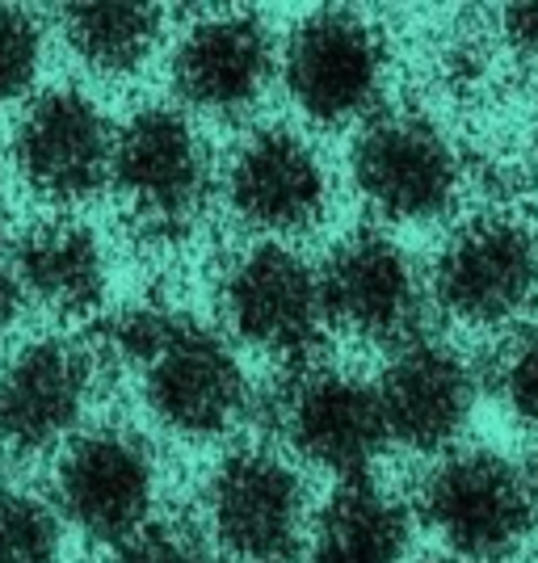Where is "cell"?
I'll use <instances>...</instances> for the list:
<instances>
[{
  "instance_id": "cell-5",
  "label": "cell",
  "mask_w": 538,
  "mask_h": 563,
  "mask_svg": "<svg viewBox=\"0 0 538 563\" xmlns=\"http://www.w3.org/2000/svg\"><path fill=\"white\" fill-rule=\"evenodd\" d=\"M270 417L304 463L337 479L371 475L378 454L392 446L375 383L325 362H304L282 378Z\"/></svg>"
},
{
  "instance_id": "cell-19",
  "label": "cell",
  "mask_w": 538,
  "mask_h": 563,
  "mask_svg": "<svg viewBox=\"0 0 538 563\" xmlns=\"http://www.w3.org/2000/svg\"><path fill=\"white\" fill-rule=\"evenodd\" d=\"M72 55L97 76H131L161 43V9L152 4H68L59 13Z\"/></svg>"
},
{
  "instance_id": "cell-27",
  "label": "cell",
  "mask_w": 538,
  "mask_h": 563,
  "mask_svg": "<svg viewBox=\"0 0 538 563\" xmlns=\"http://www.w3.org/2000/svg\"><path fill=\"white\" fill-rule=\"evenodd\" d=\"M425 563H468V560H459V555H433V560H425Z\"/></svg>"
},
{
  "instance_id": "cell-1",
  "label": "cell",
  "mask_w": 538,
  "mask_h": 563,
  "mask_svg": "<svg viewBox=\"0 0 538 563\" xmlns=\"http://www.w3.org/2000/svg\"><path fill=\"white\" fill-rule=\"evenodd\" d=\"M101 362L140 375L147 412L182 438H223L249 417L253 387L232 341L173 307H131L101 332Z\"/></svg>"
},
{
  "instance_id": "cell-23",
  "label": "cell",
  "mask_w": 538,
  "mask_h": 563,
  "mask_svg": "<svg viewBox=\"0 0 538 563\" xmlns=\"http://www.w3.org/2000/svg\"><path fill=\"white\" fill-rule=\"evenodd\" d=\"M43 64V30L34 13L18 4H0V101L30 93Z\"/></svg>"
},
{
  "instance_id": "cell-15",
  "label": "cell",
  "mask_w": 538,
  "mask_h": 563,
  "mask_svg": "<svg viewBox=\"0 0 538 563\" xmlns=\"http://www.w3.org/2000/svg\"><path fill=\"white\" fill-rule=\"evenodd\" d=\"M232 211L265 235L316 228L328 211V168L290 126H261L240 143L223 173Z\"/></svg>"
},
{
  "instance_id": "cell-18",
  "label": "cell",
  "mask_w": 538,
  "mask_h": 563,
  "mask_svg": "<svg viewBox=\"0 0 538 563\" xmlns=\"http://www.w3.org/2000/svg\"><path fill=\"white\" fill-rule=\"evenodd\" d=\"M413 551V509L371 475L341 479L307 521V563H404Z\"/></svg>"
},
{
  "instance_id": "cell-4",
  "label": "cell",
  "mask_w": 538,
  "mask_h": 563,
  "mask_svg": "<svg viewBox=\"0 0 538 563\" xmlns=\"http://www.w3.org/2000/svg\"><path fill=\"white\" fill-rule=\"evenodd\" d=\"M350 177L366 207L383 219L433 223L459 202L463 165L433 118L383 110L366 118L353 140Z\"/></svg>"
},
{
  "instance_id": "cell-24",
  "label": "cell",
  "mask_w": 538,
  "mask_h": 563,
  "mask_svg": "<svg viewBox=\"0 0 538 563\" xmlns=\"http://www.w3.org/2000/svg\"><path fill=\"white\" fill-rule=\"evenodd\" d=\"M501 38L526 64H538V0H530V4H505L501 9Z\"/></svg>"
},
{
  "instance_id": "cell-25",
  "label": "cell",
  "mask_w": 538,
  "mask_h": 563,
  "mask_svg": "<svg viewBox=\"0 0 538 563\" xmlns=\"http://www.w3.org/2000/svg\"><path fill=\"white\" fill-rule=\"evenodd\" d=\"M18 311H22V286H18V278H13L9 261H0V336L13 329Z\"/></svg>"
},
{
  "instance_id": "cell-16",
  "label": "cell",
  "mask_w": 538,
  "mask_h": 563,
  "mask_svg": "<svg viewBox=\"0 0 538 563\" xmlns=\"http://www.w3.org/2000/svg\"><path fill=\"white\" fill-rule=\"evenodd\" d=\"M274 64L278 47L257 13H215L173 47V89L189 110L235 118L261 101Z\"/></svg>"
},
{
  "instance_id": "cell-20",
  "label": "cell",
  "mask_w": 538,
  "mask_h": 563,
  "mask_svg": "<svg viewBox=\"0 0 538 563\" xmlns=\"http://www.w3.org/2000/svg\"><path fill=\"white\" fill-rule=\"evenodd\" d=\"M64 517L47 496L0 484V563H59Z\"/></svg>"
},
{
  "instance_id": "cell-2",
  "label": "cell",
  "mask_w": 538,
  "mask_h": 563,
  "mask_svg": "<svg viewBox=\"0 0 538 563\" xmlns=\"http://www.w3.org/2000/svg\"><path fill=\"white\" fill-rule=\"evenodd\" d=\"M429 299L468 329H509L538 307V228L509 211L475 214L442 240Z\"/></svg>"
},
{
  "instance_id": "cell-21",
  "label": "cell",
  "mask_w": 538,
  "mask_h": 563,
  "mask_svg": "<svg viewBox=\"0 0 538 563\" xmlns=\"http://www.w3.org/2000/svg\"><path fill=\"white\" fill-rule=\"evenodd\" d=\"M488 387L514 421L538 433V324H521L501 341L492 353Z\"/></svg>"
},
{
  "instance_id": "cell-10",
  "label": "cell",
  "mask_w": 538,
  "mask_h": 563,
  "mask_svg": "<svg viewBox=\"0 0 538 563\" xmlns=\"http://www.w3.org/2000/svg\"><path fill=\"white\" fill-rule=\"evenodd\" d=\"M101 353L72 336L25 341L0 362V454L34 459L68 446L94 404Z\"/></svg>"
},
{
  "instance_id": "cell-22",
  "label": "cell",
  "mask_w": 538,
  "mask_h": 563,
  "mask_svg": "<svg viewBox=\"0 0 538 563\" xmlns=\"http://www.w3.org/2000/svg\"><path fill=\"white\" fill-rule=\"evenodd\" d=\"M114 563H223V555L215 551V542L198 526L152 517L143 530H135L127 542H118Z\"/></svg>"
},
{
  "instance_id": "cell-9",
  "label": "cell",
  "mask_w": 538,
  "mask_h": 563,
  "mask_svg": "<svg viewBox=\"0 0 538 563\" xmlns=\"http://www.w3.org/2000/svg\"><path fill=\"white\" fill-rule=\"evenodd\" d=\"M219 307L235 341L295 366L311 362L328 329L320 269L282 240H261L228 265Z\"/></svg>"
},
{
  "instance_id": "cell-7",
  "label": "cell",
  "mask_w": 538,
  "mask_h": 563,
  "mask_svg": "<svg viewBox=\"0 0 538 563\" xmlns=\"http://www.w3.org/2000/svg\"><path fill=\"white\" fill-rule=\"evenodd\" d=\"M207 539L232 563H295L307 539L299 471L261 446L232 450L202 493Z\"/></svg>"
},
{
  "instance_id": "cell-11",
  "label": "cell",
  "mask_w": 538,
  "mask_h": 563,
  "mask_svg": "<svg viewBox=\"0 0 538 563\" xmlns=\"http://www.w3.org/2000/svg\"><path fill=\"white\" fill-rule=\"evenodd\" d=\"M55 509L85 539L127 542L156 509V454L122 424L76 433L55 467Z\"/></svg>"
},
{
  "instance_id": "cell-8",
  "label": "cell",
  "mask_w": 538,
  "mask_h": 563,
  "mask_svg": "<svg viewBox=\"0 0 538 563\" xmlns=\"http://www.w3.org/2000/svg\"><path fill=\"white\" fill-rule=\"evenodd\" d=\"M387 80V43L353 9H320L290 30L282 47V85L316 126L371 118Z\"/></svg>"
},
{
  "instance_id": "cell-12",
  "label": "cell",
  "mask_w": 538,
  "mask_h": 563,
  "mask_svg": "<svg viewBox=\"0 0 538 563\" xmlns=\"http://www.w3.org/2000/svg\"><path fill=\"white\" fill-rule=\"evenodd\" d=\"M320 269L328 324L371 345H404L421 336L425 282L413 257L387 232L358 228L328 249Z\"/></svg>"
},
{
  "instance_id": "cell-17",
  "label": "cell",
  "mask_w": 538,
  "mask_h": 563,
  "mask_svg": "<svg viewBox=\"0 0 538 563\" xmlns=\"http://www.w3.org/2000/svg\"><path fill=\"white\" fill-rule=\"evenodd\" d=\"M9 269L22 286V299L59 316L85 320L106 299L110 261L89 223L80 219H43L30 223L9 253Z\"/></svg>"
},
{
  "instance_id": "cell-13",
  "label": "cell",
  "mask_w": 538,
  "mask_h": 563,
  "mask_svg": "<svg viewBox=\"0 0 538 563\" xmlns=\"http://www.w3.org/2000/svg\"><path fill=\"white\" fill-rule=\"evenodd\" d=\"M375 391L392 446L446 454L480 404V371L463 350L421 332L392 350Z\"/></svg>"
},
{
  "instance_id": "cell-3",
  "label": "cell",
  "mask_w": 538,
  "mask_h": 563,
  "mask_svg": "<svg viewBox=\"0 0 538 563\" xmlns=\"http://www.w3.org/2000/svg\"><path fill=\"white\" fill-rule=\"evenodd\" d=\"M417 517L468 563L514 560L535 534L526 475L496 450H446L417 488Z\"/></svg>"
},
{
  "instance_id": "cell-14",
  "label": "cell",
  "mask_w": 538,
  "mask_h": 563,
  "mask_svg": "<svg viewBox=\"0 0 538 563\" xmlns=\"http://www.w3.org/2000/svg\"><path fill=\"white\" fill-rule=\"evenodd\" d=\"M118 126L80 89H47L13 126V165L34 194L51 202H85L110 186Z\"/></svg>"
},
{
  "instance_id": "cell-6",
  "label": "cell",
  "mask_w": 538,
  "mask_h": 563,
  "mask_svg": "<svg viewBox=\"0 0 538 563\" xmlns=\"http://www.w3.org/2000/svg\"><path fill=\"white\" fill-rule=\"evenodd\" d=\"M110 186L131 219L156 235L194 223L211 194V156L198 126L177 106H143L118 126Z\"/></svg>"
},
{
  "instance_id": "cell-26",
  "label": "cell",
  "mask_w": 538,
  "mask_h": 563,
  "mask_svg": "<svg viewBox=\"0 0 538 563\" xmlns=\"http://www.w3.org/2000/svg\"><path fill=\"white\" fill-rule=\"evenodd\" d=\"M521 475H526V493H530V514H535V530H538V446H535V454H530V463L521 467Z\"/></svg>"
}]
</instances>
